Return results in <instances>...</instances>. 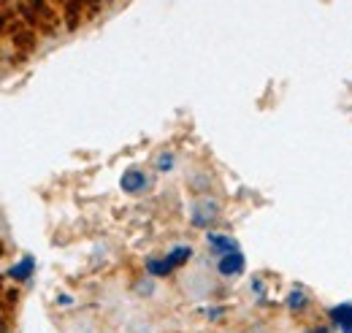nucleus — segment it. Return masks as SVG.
Here are the masks:
<instances>
[{"label": "nucleus", "mask_w": 352, "mask_h": 333, "mask_svg": "<svg viewBox=\"0 0 352 333\" xmlns=\"http://www.w3.org/2000/svg\"><path fill=\"white\" fill-rule=\"evenodd\" d=\"M217 211H220L217 201H209V198L198 201V204L192 206V225H195V228H206L209 222H214Z\"/></svg>", "instance_id": "nucleus-1"}, {"label": "nucleus", "mask_w": 352, "mask_h": 333, "mask_svg": "<svg viewBox=\"0 0 352 333\" xmlns=\"http://www.w3.org/2000/svg\"><path fill=\"white\" fill-rule=\"evenodd\" d=\"M120 187L125 190V193H144L146 187H149V176L144 173V171H138V168H131V171H125L122 173V179H120Z\"/></svg>", "instance_id": "nucleus-2"}, {"label": "nucleus", "mask_w": 352, "mask_h": 333, "mask_svg": "<svg viewBox=\"0 0 352 333\" xmlns=\"http://www.w3.org/2000/svg\"><path fill=\"white\" fill-rule=\"evenodd\" d=\"M217 268H220L222 277H239L244 271V255L239 250L225 252L220 257V263H217Z\"/></svg>", "instance_id": "nucleus-3"}, {"label": "nucleus", "mask_w": 352, "mask_h": 333, "mask_svg": "<svg viewBox=\"0 0 352 333\" xmlns=\"http://www.w3.org/2000/svg\"><path fill=\"white\" fill-rule=\"evenodd\" d=\"M331 317L342 333H352V303H339L336 309H331Z\"/></svg>", "instance_id": "nucleus-4"}, {"label": "nucleus", "mask_w": 352, "mask_h": 333, "mask_svg": "<svg viewBox=\"0 0 352 333\" xmlns=\"http://www.w3.org/2000/svg\"><path fill=\"white\" fill-rule=\"evenodd\" d=\"M33 268H36V260H33V257H22L14 268H8V277H11L14 282H28L30 274H33Z\"/></svg>", "instance_id": "nucleus-5"}, {"label": "nucleus", "mask_w": 352, "mask_h": 333, "mask_svg": "<svg viewBox=\"0 0 352 333\" xmlns=\"http://www.w3.org/2000/svg\"><path fill=\"white\" fill-rule=\"evenodd\" d=\"M146 271L152 277H168L174 271V263L168 257H152V260H146Z\"/></svg>", "instance_id": "nucleus-6"}, {"label": "nucleus", "mask_w": 352, "mask_h": 333, "mask_svg": "<svg viewBox=\"0 0 352 333\" xmlns=\"http://www.w3.org/2000/svg\"><path fill=\"white\" fill-rule=\"evenodd\" d=\"M209 247L212 250H217L220 255H225V252H233L236 250V241L233 239H228V236H220V233H209Z\"/></svg>", "instance_id": "nucleus-7"}, {"label": "nucleus", "mask_w": 352, "mask_h": 333, "mask_svg": "<svg viewBox=\"0 0 352 333\" xmlns=\"http://www.w3.org/2000/svg\"><path fill=\"white\" fill-rule=\"evenodd\" d=\"M190 255H192V250H190V247H184V244H182V247H174V250L168 252V255H166V257H168V260H171V263H174V268H176V266H182V263H187V257H190Z\"/></svg>", "instance_id": "nucleus-8"}, {"label": "nucleus", "mask_w": 352, "mask_h": 333, "mask_svg": "<svg viewBox=\"0 0 352 333\" xmlns=\"http://www.w3.org/2000/svg\"><path fill=\"white\" fill-rule=\"evenodd\" d=\"M301 301H304V295H301V292H293V295H290V306H293V309H301V306H304Z\"/></svg>", "instance_id": "nucleus-9"}, {"label": "nucleus", "mask_w": 352, "mask_h": 333, "mask_svg": "<svg viewBox=\"0 0 352 333\" xmlns=\"http://www.w3.org/2000/svg\"><path fill=\"white\" fill-rule=\"evenodd\" d=\"M171 166H174V160H171V158H166V155L157 160V168H160V171H163V168H171Z\"/></svg>", "instance_id": "nucleus-10"}]
</instances>
